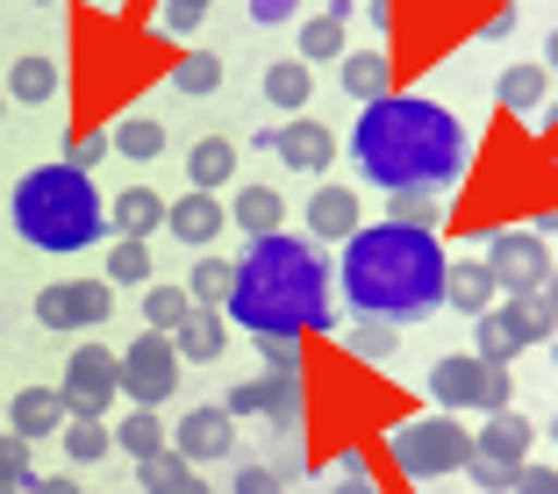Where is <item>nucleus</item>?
<instances>
[{
    "instance_id": "423d86ee",
    "label": "nucleus",
    "mask_w": 558,
    "mask_h": 494,
    "mask_svg": "<svg viewBox=\"0 0 558 494\" xmlns=\"http://www.w3.org/2000/svg\"><path fill=\"white\" fill-rule=\"evenodd\" d=\"M423 387H429V409H444V415H494L515 395V379L501 365H487L480 351H444Z\"/></svg>"
},
{
    "instance_id": "c03bdc74",
    "label": "nucleus",
    "mask_w": 558,
    "mask_h": 494,
    "mask_svg": "<svg viewBox=\"0 0 558 494\" xmlns=\"http://www.w3.org/2000/svg\"><path fill=\"white\" fill-rule=\"evenodd\" d=\"M244 8H251L258 29H287V22H301V0H244Z\"/></svg>"
},
{
    "instance_id": "5701e85b",
    "label": "nucleus",
    "mask_w": 558,
    "mask_h": 494,
    "mask_svg": "<svg viewBox=\"0 0 558 494\" xmlns=\"http://www.w3.org/2000/svg\"><path fill=\"white\" fill-rule=\"evenodd\" d=\"M172 345H180L186 365H215L222 351H230V315L222 309H194L180 329H172Z\"/></svg>"
},
{
    "instance_id": "4468645a",
    "label": "nucleus",
    "mask_w": 558,
    "mask_h": 494,
    "mask_svg": "<svg viewBox=\"0 0 558 494\" xmlns=\"http://www.w3.org/2000/svg\"><path fill=\"white\" fill-rule=\"evenodd\" d=\"M230 230V201L222 194H201V186H186L172 208H165V237H180L186 251H215V237Z\"/></svg>"
},
{
    "instance_id": "39448f33",
    "label": "nucleus",
    "mask_w": 558,
    "mask_h": 494,
    "mask_svg": "<svg viewBox=\"0 0 558 494\" xmlns=\"http://www.w3.org/2000/svg\"><path fill=\"white\" fill-rule=\"evenodd\" d=\"M387 459H395L401 480H415V487H429V480L444 473H465L473 466V430H465V415H409V423L387 430Z\"/></svg>"
},
{
    "instance_id": "6ab92c4d",
    "label": "nucleus",
    "mask_w": 558,
    "mask_h": 494,
    "mask_svg": "<svg viewBox=\"0 0 558 494\" xmlns=\"http://www.w3.org/2000/svg\"><path fill=\"white\" fill-rule=\"evenodd\" d=\"M494 301H501V287H494L487 258H451V280H444V309H459V315H487Z\"/></svg>"
},
{
    "instance_id": "58836bf2",
    "label": "nucleus",
    "mask_w": 558,
    "mask_h": 494,
    "mask_svg": "<svg viewBox=\"0 0 558 494\" xmlns=\"http://www.w3.org/2000/svg\"><path fill=\"white\" fill-rule=\"evenodd\" d=\"M100 158H116V136H108V130H80V136H65V165H72V172H94Z\"/></svg>"
},
{
    "instance_id": "9d476101",
    "label": "nucleus",
    "mask_w": 558,
    "mask_h": 494,
    "mask_svg": "<svg viewBox=\"0 0 558 494\" xmlns=\"http://www.w3.org/2000/svg\"><path fill=\"white\" fill-rule=\"evenodd\" d=\"M108 315H116V287H108V280H50L44 294H36L29 323L72 337V329H100Z\"/></svg>"
},
{
    "instance_id": "864d4df0",
    "label": "nucleus",
    "mask_w": 558,
    "mask_h": 494,
    "mask_svg": "<svg viewBox=\"0 0 558 494\" xmlns=\"http://www.w3.org/2000/svg\"><path fill=\"white\" fill-rule=\"evenodd\" d=\"M365 15H373V29L387 36V29H395V0H373V8H365Z\"/></svg>"
},
{
    "instance_id": "052dcab7",
    "label": "nucleus",
    "mask_w": 558,
    "mask_h": 494,
    "mask_svg": "<svg viewBox=\"0 0 558 494\" xmlns=\"http://www.w3.org/2000/svg\"><path fill=\"white\" fill-rule=\"evenodd\" d=\"M29 8H65V0H29Z\"/></svg>"
},
{
    "instance_id": "e433bc0d",
    "label": "nucleus",
    "mask_w": 558,
    "mask_h": 494,
    "mask_svg": "<svg viewBox=\"0 0 558 494\" xmlns=\"http://www.w3.org/2000/svg\"><path fill=\"white\" fill-rule=\"evenodd\" d=\"M301 409H308V379L301 373H265V415L279 430H301Z\"/></svg>"
},
{
    "instance_id": "3c124183",
    "label": "nucleus",
    "mask_w": 558,
    "mask_h": 494,
    "mask_svg": "<svg viewBox=\"0 0 558 494\" xmlns=\"http://www.w3.org/2000/svg\"><path fill=\"white\" fill-rule=\"evenodd\" d=\"M337 480H373V473H365V451H359V445L337 451Z\"/></svg>"
},
{
    "instance_id": "a878e982",
    "label": "nucleus",
    "mask_w": 558,
    "mask_h": 494,
    "mask_svg": "<svg viewBox=\"0 0 558 494\" xmlns=\"http://www.w3.org/2000/svg\"><path fill=\"white\" fill-rule=\"evenodd\" d=\"M230 230H244V237L287 230V201H279L272 186H236V194H230Z\"/></svg>"
},
{
    "instance_id": "2eb2a0df",
    "label": "nucleus",
    "mask_w": 558,
    "mask_h": 494,
    "mask_svg": "<svg viewBox=\"0 0 558 494\" xmlns=\"http://www.w3.org/2000/svg\"><path fill=\"white\" fill-rule=\"evenodd\" d=\"M65 423H72V409H65V387H22L15 401H8V430L15 437H65Z\"/></svg>"
},
{
    "instance_id": "37998d69",
    "label": "nucleus",
    "mask_w": 558,
    "mask_h": 494,
    "mask_svg": "<svg viewBox=\"0 0 558 494\" xmlns=\"http://www.w3.org/2000/svg\"><path fill=\"white\" fill-rule=\"evenodd\" d=\"M201 22H208V8H194V0H158V29L165 36H194Z\"/></svg>"
},
{
    "instance_id": "473e14b6",
    "label": "nucleus",
    "mask_w": 558,
    "mask_h": 494,
    "mask_svg": "<svg viewBox=\"0 0 558 494\" xmlns=\"http://www.w3.org/2000/svg\"><path fill=\"white\" fill-rule=\"evenodd\" d=\"M186 315H194V294H186V280H180V287H172V280H150V287H144V329L172 337Z\"/></svg>"
},
{
    "instance_id": "6e6d98bb",
    "label": "nucleus",
    "mask_w": 558,
    "mask_h": 494,
    "mask_svg": "<svg viewBox=\"0 0 558 494\" xmlns=\"http://www.w3.org/2000/svg\"><path fill=\"white\" fill-rule=\"evenodd\" d=\"M537 237H558V208H537V222H530Z\"/></svg>"
},
{
    "instance_id": "e2e57ef3",
    "label": "nucleus",
    "mask_w": 558,
    "mask_h": 494,
    "mask_svg": "<svg viewBox=\"0 0 558 494\" xmlns=\"http://www.w3.org/2000/svg\"><path fill=\"white\" fill-rule=\"evenodd\" d=\"M551 445H558V415H551Z\"/></svg>"
},
{
    "instance_id": "b1692460",
    "label": "nucleus",
    "mask_w": 558,
    "mask_h": 494,
    "mask_svg": "<svg viewBox=\"0 0 558 494\" xmlns=\"http://www.w3.org/2000/svg\"><path fill=\"white\" fill-rule=\"evenodd\" d=\"M494 315L515 329V345H523V351H530V345H551V337H558V309H551L544 294H501V301H494Z\"/></svg>"
},
{
    "instance_id": "c9c22d12",
    "label": "nucleus",
    "mask_w": 558,
    "mask_h": 494,
    "mask_svg": "<svg viewBox=\"0 0 558 494\" xmlns=\"http://www.w3.org/2000/svg\"><path fill=\"white\" fill-rule=\"evenodd\" d=\"M444 201L451 194H429V186L387 194V222H401V230H444Z\"/></svg>"
},
{
    "instance_id": "bf43d9fd",
    "label": "nucleus",
    "mask_w": 558,
    "mask_h": 494,
    "mask_svg": "<svg viewBox=\"0 0 558 494\" xmlns=\"http://www.w3.org/2000/svg\"><path fill=\"white\" fill-rule=\"evenodd\" d=\"M544 301H551V309H558V265H551V280H544Z\"/></svg>"
},
{
    "instance_id": "49530a36",
    "label": "nucleus",
    "mask_w": 558,
    "mask_h": 494,
    "mask_svg": "<svg viewBox=\"0 0 558 494\" xmlns=\"http://www.w3.org/2000/svg\"><path fill=\"white\" fill-rule=\"evenodd\" d=\"M258 359H265V373H301V345L294 337H265Z\"/></svg>"
},
{
    "instance_id": "5fc2aeb1",
    "label": "nucleus",
    "mask_w": 558,
    "mask_h": 494,
    "mask_svg": "<svg viewBox=\"0 0 558 494\" xmlns=\"http://www.w3.org/2000/svg\"><path fill=\"white\" fill-rule=\"evenodd\" d=\"M530 130H537V136H551V130H558V100H544V116L530 122Z\"/></svg>"
},
{
    "instance_id": "1a4fd4ad",
    "label": "nucleus",
    "mask_w": 558,
    "mask_h": 494,
    "mask_svg": "<svg viewBox=\"0 0 558 494\" xmlns=\"http://www.w3.org/2000/svg\"><path fill=\"white\" fill-rule=\"evenodd\" d=\"M65 409L72 415H108L122 401V351H108L100 337H86V345H72L65 359Z\"/></svg>"
},
{
    "instance_id": "13d9d810",
    "label": "nucleus",
    "mask_w": 558,
    "mask_h": 494,
    "mask_svg": "<svg viewBox=\"0 0 558 494\" xmlns=\"http://www.w3.org/2000/svg\"><path fill=\"white\" fill-rule=\"evenodd\" d=\"M329 494H379V487H373V480H337Z\"/></svg>"
},
{
    "instance_id": "09e8293b",
    "label": "nucleus",
    "mask_w": 558,
    "mask_h": 494,
    "mask_svg": "<svg viewBox=\"0 0 558 494\" xmlns=\"http://www.w3.org/2000/svg\"><path fill=\"white\" fill-rule=\"evenodd\" d=\"M515 494H558V473H551V466H523Z\"/></svg>"
},
{
    "instance_id": "20e7f679",
    "label": "nucleus",
    "mask_w": 558,
    "mask_h": 494,
    "mask_svg": "<svg viewBox=\"0 0 558 494\" xmlns=\"http://www.w3.org/2000/svg\"><path fill=\"white\" fill-rule=\"evenodd\" d=\"M8 222H15V237L29 251H50V258H72V251H94L116 237L108 194L94 186V172H72L65 158L22 172L15 201H8Z\"/></svg>"
},
{
    "instance_id": "9b49d317",
    "label": "nucleus",
    "mask_w": 558,
    "mask_h": 494,
    "mask_svg": "<svg viewBox=\"0 0 558 494\" xmlns=\"http://www.w3.org/2000/svg\"><path fill=\"white\" fill-rule=\"evenodd\" d=\"M172 451H180L186 466H222L236 451V415L222 409V401H201V409H186L180 415V430H172Z\"/></svg>"
},
{
    "instance_id": "8fccbe9b",
    "label": "nucleus",
    "mask_w": 558,
    "mask_h": 494,
    "mask_svg": "<svg viewBox=\"0 0 558 494\" xmlns=\"http://www.w3.org/2000/svg\"><path fill=\"white\" fill-rule=\"evenodd\" d=\"M22 494H80V480H65V473H36Z\"/></svg>"
},
{
    "instance_id": "aec40b11",
    "label": "nucleus",
    "mask_w": 558,
    "mask_h": 494,
    "mask_svg": "<svg viewBox=\"0 0 558 494\" xmlns=\"http://www.w3.org/2000/svg\"><path fill=\"white\" fill-rule=\"evenodd\" d=\"M165 208H172V201L158 194V186H122L116 201H108V222H116V237H158L165 230Z\"/></svg>"
},
{
    "instance_id": "f3484780",
    "label": "nucleus",
    "mask_w": 558,
    "mask_h": 494,
    "mask_svg": "<svg viewBox=\"0 0 558 494\" xmlns=\"http://www.w3.org/2000/svg\"><path fill=\"white\" fill-rule=\"evenodd\" d=\"M0 86H8V100H22V108H50V100H65V65L44 58V50H22Z\"/></svg>"
},
{
    "instance_id": "412c9836",
    "label": "nucleus",
    "mask_w": 558,
    "mask_h": 494,
    "mask_svg": "<svg viewBox=\"0 0 558 494\" xmlns=\"http://www.w3.org/2000/svg\"><path fill=\"white\" fill-rule=\"evenodd\" d=\"M494 100H501L515 122H537L544 100H551V72H544V58H537V65H509L501 80H494Z\"/></svg>"
},
{
    "instance_id": "4c0bfd02",
    "label": "nucleus",
    "mask_w": 558,
    "mask_h": 494,
    "mask_svg": "<svg viewBox=\"0 0 558 494\" xmlns=\"http://www.w3.org/2000/svg\"><path fill=\"white\" fill-rule=\"evenodd\" d=\"M473 351H480V359H487V365H501V373H509V365L515 359H523V345H515V329L509 323H501V315H480V323H473Z\"/></svg>"
},
{
    "instance_id": "f03ea898",
    "label": "nucleus",
    "mask_w": 558,
    "mask_h": 494,
    "mask_svg": "<svg viewBox=\"0 0 558 494\" xmlns=\"http://www.w3.org/2000/svg\"><path fill=\"white\" fill-rule=\"evenodd\" d=\"M222 315H230V329H251V345H265V337L301 345L315 329H337V265L315 237H294V230L251 237Z\"/></svg>"
},
{
    "instance_id": "de8ad7c7",
    "label": "nucleus",
    "mask_w": 558,
    "mask_h": 494,
    "mask_svg": "<svg viewBox=\"0 0 558 494\" xmlns=\"http://www.w3.org/2000/svg\"><path fill=\"white\" fill-rule=\"evenodd\" d=\"M222 409H230V415H265V379H244V387H230V395H222Z\"/></svg>"
},
{
    "instance_id": "a19ab883",
    "label": "nucleus",
    "mask_w": 558,
    "mask_h": 494,
    "mask_svg": "<svg viewBox=\"0 0 558 494\" xmlns=\"http://www.w3.org/2000/svg\"><path fill=\"white\" fill-rule=\"evenodd\" d=\"M186 473H194V466H186L180 451H158V459H144V466H136V487H144V494H165L172 480H186Z\"/></svg>"
},
{
    "instance_id": "ea45409f",
    "label": "nucleus",
    "mask_w": 558,
    "mask_h": 494,
    "mask_svg": "<svg viewBox=\"0 0 558 494\" xmlns=\"http://www.w3.org/2000/svg\"><path fill=\"white\" fill-rule=\"evenodd\" d=\"M465 480H473V494H515V480H523V466H501V459H480L465 466Z\"/></svg>"
},
{
    "instance_id": "0eeeda50",
    "label": "nucleus",
    "mask_w": 558,
    "mask_h": 494,
    "mask_svg": "<svg viewBox=\"0 0 558 494\" xmlns=\"http://www.w3.org/2000/svg\"><path fill=\"white\" fill-rule=\"evenodd\" d=\"M180 373H186L180 345L158 337V329H144V337L122 345V401L130 409H165V401L180 395Z\"/></svg>"
},
{
    "instance_id": "7ed1b4c3",
    "label": "nucleus",
    "mask_w": 558,
    "mask_h": 494,
    "mask_svg": "<svg viewBox=\"0 0 558 494\" xmlns=\"http://www.w3.org/2000/svg\"><path fill=\"white\" fill-rule=\"evenodd\" d=\"M444 280H451V251L437 230H401V222H365L344 251H337V301L359 323H423L444 309Z\"/></svg>"
},
{
    "instance_id": "680f3d73",
    "label": "nucleus",
    "mask_w": 558,
    "mask_h": 494,
    "mask_svg": "<svg viewBox=\"0 0 558 494\" xmlns=\"http://www.w3.org/2000/svg\"><path fill=\"white\" fill-rule=\"evenodd\" d=\"M0 116H8V86H0Z\"/></svg>"
},
{
    "instance_id": "f704fd0d",
    "label": "nucleus",
    "mask_w": 558,
    "mask_h": 494,
    "mask_svg": "<svg viewBox=\"0 0 558 494\" xmlns=\"http://www.w3.org/2000/svg\"><path fill=\"white\" fill-rule=\"evenodd\" d=\"M215 86H222V58H215V50H180V58H172V94L208 100Z\"/></svg>"
},
{
    "instance_id": "603ef678",
    "label": "nucleus",
    "mask_w": 558,
    "mask_h": 494,
    "mask_svg": "<svg viewBox=\"0 0 558 494\" xmlns=\"http://www.w3.org/2000/svg\"><path fill=\"white\" fill-rule=\"evenodd\" d=\"M165 494H215V487H208V473H201V466H194V473H186V480H172V487H165Z\"/></svg>"
},
{
    "instance_id": "393cba45",
    "label": "nucleus",
    "mask_w": 558,
    "mask_h": 494,
    "mask_svg": "<svg viewBox=\"0 0 558 494\" xmlns=\"http://www.w3.org/2000/svg\"><path fill=\"white\" fill-rule=\"evenodd\" d=\"M344 22L351 15H337V8H323V15H308L301 22V36H294V58L301 65H344Z\"/></svg>"
},
{
    "instance_id": "cd10ccee",
    "label": "nucleus",
    "mask_w": 558,
    "mask_h": 494,
    "mask_svg": "<svg viewBox=\"0 0 558 494\" xmlns=\"http://www.w3.org/2000/svg\"><path fill=\"white\" fill-rule=\"evenodd\" d=\"M186 180H194L201 194L236 186V144H230V136H201V144L186 150Z\"/></svg>"
},
{
    "instance_id": "f257e3e1",
    "label": "nucleus",
    "mask_w": 558,
    "mask_h": 494,
    "mask_svg": "<svg viewBox=\"0 0 558 494\" xmlns=\"http://www.w3.org/2000/svg\"><path fill=\"white\" fill-rule=\"evenodd\" d=\"M344 150L359 165V180L379 186V194H409V186L451 194L473 172V130L444 100H423V94H387L373 108H359Z\"/></svg>"
},
{
    "instance_id": "4be33fe9",
    "label": "nucleus",
    "mask_w": 558,
    "mask_h": 494,
    "mask_svg": "<svg viewBox=\"0 0 558 494\" xmlns=\"http://www.w3.org/2000/svg\"><path fill=\"white\" fill-rule=\"evenodd\" d=\"M258 94H265V108H279V116H287V122H294V116H308V94H315V65H301V58H279V65H265Z\"/></svg>"
},
{
    "instance_id": "69168bd1",
    "label": "nucleus",
    "mask_w": 558,
    "mask_h": 494,
    "mask_svg": "<svg viewBox=\"0 0 558 494\" xmlns=\"http://www.w3.org/2000/svg\"><path fill=\"white\" fill-rule=\"evenodd\" d=\"M194 8H215V0H194Z\"/></svg>"
},
{
    "instance_id": "72a5a7b5",
    "label": "nucleus",
    "mask_w": 558,
    "mask_h": 494,
    "mask_svg": "<svg viewBox=\"0 0 558 494\" xmlns=\"http://www.w3.org/2000/svg\"><path fill=\"white\" fill-rule=\"evenodd\" d=\"M100 280H108V287H150V244H144V237H108Z\"/></svg>"
},
{
    "instance_id": "7c9ffc66",
    "label": "nucleus",
    "mask_w": 558,
    "mask_h": 494,
    "mask_svg": "<svg viewBox=\"0 0 558 494\" xmlns=\"http://www.w3.org/2000/svg\"><path fill=\"white\" fill-rule=\"evenodd\" d=\"M58 445H65L72 466H100L108 451H116V423H108V415H72Z\"/></svg>"
},
{
    "instance_id": "a211bd4d",
    "label": "nucleus",
    "mask_w": 558,
    "mask_h": 494,
    "mask_svg": "<svg viewBox=\"0 0 558 494\" xmlns=\"http://www.w3.org/2000/svg\"><path fill=\"white\" fill-rule=\"evenodd\" d=\"M337 86H344L359 108H373V100L395 94V58H387V44H365V50H344V65H337Z\"/></svg>"
},
{
    "instance_id": "bb28decb",
    "label": "nucleus",
    "mask_w": 558,
    "mask_h": 494,
    "mask_svg": "<svg viewBox=\"0 0 558 494\" xmlns=\"http://www.w3.org/2000/svg\"><path fill=\"white\" fill-rule=\"evenodd\" d=\"M337 345H344V359H359V365H395V351H401V323H337Z\"/></svg>"
},
{
    "instance_id": "0e129e2a",
    "label": "nucleus",
    "mask_w": 558,
    "mask_h": 494,
    "mask_svg": "<svg viewBox=\"0 0 558 494\" xmlns=\"http://www.w3.org/2000/svg\"><path fill=\"white\" fill-rule=\"evenodd\" d=\"M551 365H558V337H551Z\"/></svg>"
},
{
    "instance_id": "dca6fc26",
    "label": "nucleus",
    "mask_w": 558,
    "mask_h": 494,
    "mask_svg": "<svg viewBox=\"0 0 558 494\" xmlns=\"http://www.w3.org/2000/svg\"><path fill=\"white\" fill-rule=\"evenodd\" d=\"M530 445H537V423L515 409L480 415V430H473V451L480 459H501V466H530Z\"/></svg>"
},
{
    "instance_id": "79ce46f5",
    "label": "nucleus",
    "mask_w": 558,
    "mask_h": 494,
    "mask_svg": "<svg viewBox=\"0 0 558 494\" xmlns=\"http://www.w3.org/2000/svg\"><path fill=\"white\" fill-rule=\"evenodd\" d=\"M29 437H15V430H0V480H15V487H29L36 466H29Z\"/></svg>"
},
{
    "instance_id": "6e6552de",
    "label": "nucleus",
    "mask_w": 558,
    "mask_h": 494,
    "mask_svg": "<svg viewBox=\"0 0 558 494\" xmlns=\"http://www.w3.org/2000/svg\"><path fill=\"white\" fill-rule=\"evenodd\" d=\"M480 258L501 294H544L551 280V244L537 230H480Z\"/></svg>"
},
{
    "instance_id": "a18cd8bd",
    "label": "nucleus",
    "mask_w": 558,
    "mask_h": 494,
    "mask_svg": "<svg viewBox=\"0 0 558 494\" xmlns=\"http://www.w3.org/2000/svg\"><path fill=\"white\" fill-rule=\"evenodd\" d=\"M230 494H287V473H279V466H244Z\"/></svg>"
},
{
    "instance_id": "c85d7f7f",
    "label": "nucleus",
    "mask_w": 558,
    "mask_h": 494,
    "mask_svg": "<svg viewBox=\"0 0 558 494\" xmlns=\"http://www.w3.org/2000/svg\"><path fill=\"white\" fill-rule=\"evenodd\" d=\"M230 287H236V258L194 251V265H186V294H194V309H230Z\"/></svg>"
},
{
    "instance_id": "2f4dec72",
    "label": "nucleus",
    "mask_w": 558,
    "mask_h": 494,
    "mask_svg": "<svg viewBox=\"0 0 558 494\" xmlns=\"http://www.w3.org/2000/svg\"><path fill=\"white\" fill-rule=\"evenodd\" d=\"M108 136H116V158H130V165H158V150H165L158 116H122V122H108Z\"/></svg>"
},
{
    "instance_id": "c756f323",
    "label": "nucleus",
    "mask_w": 558,
    "mask_h": 494,
    "mask_svg": "<svg viewBox=\"0 0 558 494\" xmlns=\"http://www.w3.org/2000/svg\"><path fill=\"white\" fill-rule=\"evenodd\" d=\"M116 451H130L136 466L158 459V451H172V430H165V415H158V409H130V415L116 423Z\"/></svg>"
},
{
    "instance_id": "f8f14e48",
    "label": "nucleus",
    "mask_w": 558,
    "mask_h": 494,
    "mask_svg": "<svg viewBox=\"0 0 558 494\" xmlns=\"http://www.w3.org/2000/svg\"><path fill=\"white\" fill-rule=\"evenodd\" d=\"M258 150H272L279 165H294V172H315V180H323L329 158H337V136H329V122L294 116V122H272V130H258Z\"/></svg>"
},
{
    "instance_id": "ddd939ff",
    "label": "nucleus",
    "mask_w": 558,
    "mask_h": 494,
    "mask_svg": "<svg viewBox=\"0 0 558 494\" xmlns=\"http://www.w3.org/2000/svg\"><path fill=\"white\" fill-rule=\"evenodd\" d=\"M301 215H308V237H315L323 251H329V244L344 251L351 237L365 230V208H359V194H351V186H337V180H315V194H308V208H301Z\"/></svg>"
},
{
    "instance_id": "4d7b16f0",
    "label": "nucleus",
    "mask_w": 558,
    "mask_h": 494,
    "mask_svg": "<svg viewBox=\"0 0 558 494\" xmlns=\"http://www.w3.org/2000/svg\"><path fill=\"white\" fill-rule=\"evenodd\" d=\"M544 72H551V80H558V29L544 36Z\"/></svg>"
}]
</instances>
